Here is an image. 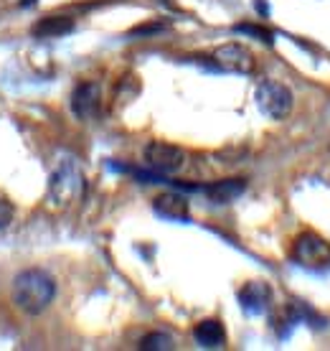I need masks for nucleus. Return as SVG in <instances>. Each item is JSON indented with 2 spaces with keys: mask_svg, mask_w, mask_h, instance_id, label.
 I'll return each mask as SVG.
<instances>
[{
  "mask_svg": "<svg viewBox=\"0 0 330 351\" xmlns=\"http://www.w3.org/2000/svg\"><path fill=\"white\" fill-rule=\"evenodd\" d=\"M153 211L168 221H188V217H191L186 196H181V193L175 191L157 193L155 199H153Z\"/></svg>",
  "mask_w": 330,
  "mask_h": 351,
  "instance_id": "9",
  "label": "nucleus"
},
{
  "mask_svg": "<svg viewBox=\"0 0 330 351\" xmlns=\"http://www.w3.org/2000/svg\"><path fill=\"white\" fill-rule=\"evenodd\" d=\"M71 31H74V21L69 16H46L31 28L36 38H61Z\"/></svg>",
  "mask_w": 330,
  "mask_h": 351,
  "instance_id": "12",
  "label": "nucleus"
},
{
  "mask_svg": "<svg viewBox=\"0 0 330 351\" xmlns=\"http://www.w3.org/2000/svg\"><path fill=\"white\" fill-rule=\"evenodd\" d=\"M246 189L244 178H224V181H214V184L203 186L201 191L209 196V202L214 204H231L234 199H239Z\"/></svg>",
  "mask_w": 330,
  "mask_h": 351,
  "instance_id": "10",
  "label": "nucleus"
},
{
  "mask_svg": "<svg viewBox=\"0 0 330 351\" xmlns=\"http://www.w3.org/2000/svg\"><path fill=\"white\" fill-rule=\"evenodd\" d=\"M236 34H249L254 36V38H259L262 44L272 46V41H275V36H272V31H267L264 26H252V23H239V26H234Z\"/></svg>",
  "mask_w": 330,
  "mask_h": 351,
  "instance_id": "14",
  "label": "nucleus"
},
{
  "mask_svg": "<svg viewBox=\"0 0 330 351\" xmlns=\"http://www.w3.org/2000/svg\"><path fill=\"white\" fill-rule=\"evenodd\" d=\"M292 260L305 267H325L330 263V242L315 232H305L292 245Z\"/></svg>",
  "mask_w": 330,
  "mask_h": 351,
  "instance_id": "5",
  "label": "nucleus"
},
{
  "mask_svg": "<svg viewBox=\"0 0 330 351\" xmlns=\"http://www.w3.org/2000/svg\"><path fill=\"white\" fill-rule=\"evenodd\" d=\"M214 66L221 71H231V74H252L257 62H254V53L242 44H221L216 51L211 53Z\"/></svg>",
  "mask_w": 330,
  "mask_h": 351,
  "instance_id": "6",
  "label": "nucleus"
},
{
  "mask_svg": "<svg viewBox=\"0 0 330 351\" xmlns=\"http://www.w3.org/2000/svg\"><path fill=\"white\" fill-rule=\"evenodd\" d=\"M193 339L199 343L201 349H221L226 343V331L221 321L216 318H206V321H201L196 328H193Z\"/></svg>",
  "mask_w": 330,
  "mask_h": 351,
  "instance_id": "11",
  "label": "nucleus"
},
{
  "mask_svg": "<svg viewBox=\"0 0 330 351\" xmlns=\"http://www.w3.org/2000/svg\"><path fill=\"white\" fill-rule=\"evenodd\" d=\"M270 303H272V288L264 280L246 282V285L239 290V306H242L244 313H249V316L267 313Z\"/></svg>",
  "mask_w": 330,
  "mask_h": 351,
  "instance_id": "8",
  "label": "nucleus"
},
{
  "mask_svg": "<svg viewBox=\"0 0 330 351\" xmlns=\"http://www.w3.org/2000/svg\"><path fill=\"white\" fill-rule=\"evenodd\" d=\"M254 8L259 10V13H264V16H267V3H264V0H257V3H254Z\"/></svg>",
  "mask_w": 330,
  "mask_h": 351,
  "instance_id": "17",
  "label": "nucleus"
},
{
  "mask_svg": "<svg viewBox=\"0 0 330 351\" xmlns=\"http://www.w3.org/2000/svg\"><path fill=\"white\" fill-rule=\"evenodd\" d=\"M99 102H102V92H99L97 82H81L71 92V112L77 114L81 123H89L99 114Z\"/></svg>",
  "mask_w": 330,
  "mask_h": 351,
  "instance_id": "7",
  "label": "nucleus"
},
{
  "mask_svg": "<svg viewBox=\"0 0 330 351\" xmlns=\"http://www.w3.org/2000/svg\"><path fill=\"white\" fill-rule=\"evenodd\" d=\"M155 31H163V26L160 23H148V26H140V28H135L132 34L135 36H140V34H155Z\"/></svg>",
  "mask_w": 330,
  "mask_h": 351,
  "instance_id": "16",
  "label": "nucleus"
},
{
  "mask_svg": "<svg viewBox=\"0 0 330 351\" xmlns=\"http://www.w3.org/2000/svg\"><path fill=\"white\" fill-rule=\"evenodd\" d=\"M56 298V282L46 270L28 267L18 272L13 280V303L18 311H23L28 316H38L51 306Z\"/></svg>",
  "mask_w": 330,
  "mask_h": 351,
  "instance_id": "1",
  "label": "nucleus"
},
{
  "mask_svg": "<svg viewBox=\"0 0 330 351\" xmlns=\"http://www.w3.org/2000/svg\"><path fill=\"white\" fill-rule=\"evenodd\" d=\"M145 163L157 176H175L181 173L183 166H186V153L173 143L153 141L145 148Z\"/></svg>",
  "mask_w": 330,
  "mask_h": 351,
  "instance_id": "4",
  "label": "nucleus"
},
{
  "mask_svg": "<svg viewBox=\"0 0 330 351\" xmlns=\"http://www.w3.org/2000/svg\"><path fill=\"white\" fill-rule=\"evenodd\" d=\"M140 349H145V351H168V349H173V339L168 334H148L142 341H140Z\"/></svg>",
  "mask_w": 330,
  "mask_h": 351,
  "instance_id": "13",
  "label": "nucleus"
},
{
  "mask_svg": "<svg viewBox=\"0 0 330 351\" xmlns=\"http://www.w3.org/2000/svg\"><path fill=\"white\" fill-rule=\"evenodd\" d=\"M254 99H257L259 112L267 114L270 120H285L287 114L292 112V105H295L292 92H290L285 84L272 82V80L259 82V87L254 92Z\"/></svg>",
  "mask_w": 330,
  "mask_h": 351,
  "instance_id": "3",
  "label": "nucleus"
},
{
  "mask_svg": "<svg viewBox=\"0 0 330 351\" xmlns=\"http://www.w3.org/2000/svg\"><path fill=\"white\" fill-rule=\"evenodd\" d=\"M84 189V176L81 168L71 156L59 158L56 168L49 176V189H46V204L56 211L69 209L71 204L79 199V193Z\"/></svg>",
  "mask_w": 330,
  "mask_h": 351,
  "instance_id": "2",
  "label": "nucleus"
},
{
  "mask_svg": "<svg viewBox=\"0 0 330 351\" xmlns=\"http://www.w3.org/2000/svg\"><path fill=\"white\" fill-rule=\"evenodd\" d=\"M10 221H13V204L0 193V229L10 227Z\"/></svg>",
  "mask_w": 330,
  "mask_h": 351,
  "instance_id": "15",
  "label": "nucleus"
}]
</instances>
